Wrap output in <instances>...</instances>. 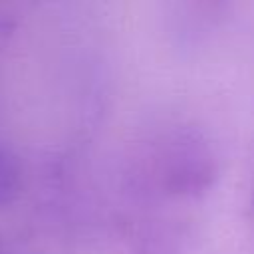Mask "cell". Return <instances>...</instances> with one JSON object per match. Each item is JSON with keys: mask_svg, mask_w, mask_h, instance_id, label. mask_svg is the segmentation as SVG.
<instances>
[{"mask_svg": "<svg viewBox=\"0 0 254 254\" xmlns=\"http://www.w3.org/2000/svg\"><path fill=\"white\" fill-rule=\"evenodd\" d=\"M216 173L218 163L210 143L190 127H175L143 151V183L169 196L202 194Z\"/></svg>", "mask_w": 254, "mask_h": 254, "instance_id": "6da1fadb", "label": "cell"}, {"mask_svg": "<svg viewBox=\"0 0 254 254\" xmlns=\"http://www.w3.org/2000/svg\"><path fill=\"white\" fill-rule=\"evenodd\" d=\"M24 185V169L16 153L0 145V204L12 202Z\"/></svg>", "mask_w": 254, "mask_h": 254, "instance_id": "7a4b0ae2", "label": "cell"}, {"mask_svg": "<svg viewBox=\"0 0 254 254\" xmlns=\"http://www.w3.org/2000/svg\"><path fill=\"white\" fill-rule=\"evenodd\" d=\"M0 254H4V248H2V244H0Z\"/></svg>", "mask_w": 254, "mask_h": 254, "instance_id": "3957f363", "label": "cell"}]
</instances>
